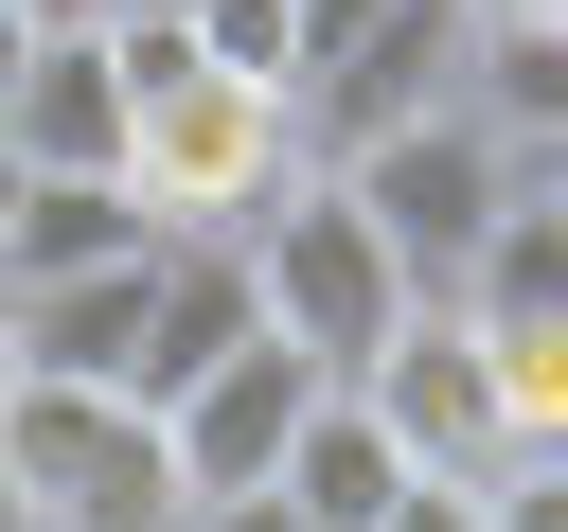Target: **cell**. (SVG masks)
<instances>
[{
    "instance_id": "6da1fadb",
    "label": "cell",
    "mask_w": 568,
    "mask_h": 532,
    "mask_svg": "<svg viewBox=\"0 0 568 532\" xmlns=\"http://www.w3.org/2000/svg\"><path fill=\"white\" fill-rule=\"evenodd\" d=\"M320 142H302V106L284 89H248V71H213V53H178L160 89H124V195H142V231H248L284 177H302Z\"/></svg>"
},
{
    "instance_id": "7a4b0ae2",
    "label": "cell",
    "mask_w": 568,
    "mask_h": 532,
    "mask_svg": "<svg viewBox=\"0 0 568 532\" xmlns=\"http://www.w3.org/2000/svg\"><path fill=\"white\" fill-rule=\"evenodd\" d=\"M320 177L373 213V248L408 266V301H462V266H479V231H497V195H515V160L479 142V106H408V124H373V142H320Z\"/></svg>"
},
{
    "instance_id": "3957f363",
    "label": "cell",
    "mask_w": 568,
    "mask_h": 532,
    "mask_svg": "<svg viewBox=\"0 0 568 532\" xmlns=\"http://www.w3.org/2000/svg\"><path fill=\"white\" fill-rule=\"evenodd\" d=\"M231 248H248V301H266V337H284V355H320V372H355V355L408 319V266L373 248V213H355L320 160H302V177H284V195H266Z\"/></svg>"
},
{
    "instance_id": "277c9868",
    "label": "cell",
    "mask_w": 568,
    "mask_h": 532,
    "mask_svg": "<svg viewBox=\"0 0 568 532\" xmlns=\"http://www.w3.org/2000/svg\"><path fill=\"white\" fill-rule=\"evenodd\" d=\"M0 479L36 497V532H178V461H160V408L142 390L18 372L0 390Z\"/></svg>"
},
{
    "instance_id": "5b68a950",
    "label": "cell",
    "mask_w": 568,
    "mask_h": 532,
    "mask_svg": "<svg viewBox=\"0 0 568 532\" xmlns=\"http://www.w3.org/2000/svg\"><path fill=\"white\" fill-rule=\"evenodd\" d=\"M337 390L408 443V479H497V461H515V426H497V355H479V319H462V301H408Z\"/></svg>"
},
{
    "instance_id": "8992f818",
    "label": "cell",
    "mask_w": 568,
    "mask_h": 532,
    "mask_svg": "<svg viewBox=\"0 0 568 532\" xmlns=\"http://www.w3.org/2000/svg\"><path fill=\"white\" fill-rule=\"evenodd\" d=\"M320 390H337V372H320V355H284V337H231L195 390H160V461H178V514H195V497H248Z\"/></svg>"
},
{
    "instance_id": "52a82bcc",
    "label": "cell",
    "mask_w": 568,
    "mask_h": 532,
    "mask_svg": "<svg viewBox=\"0 0 568 532\" xmlns=\"http://www.w3.org/2000/svg\"><path fill=\"white\" fill-rule=\"evenodd\" d=\"M462 53H479L462 0H373V35L302 89V142H373V124H408V106H462Z\"/></svg>"
},
{
    "instance_id": "ba28073f",
    "label": "cell",
    "mask_w": 568,
    "mask_h": 532,
    "mask_svg": "<svg viewBox=\"0 0 568 532\" xmlns=\"http://www.w3.org/2000/svg\"><path fill=\"white\" fill-rule=\"evenodd\" d=\"M0 160L18 177H106L124 160V71H106V18H53L0 89Z\"/></svg>"
},
{
    "instance_id": "9c48e42d",
    "label": "cell",
    "mask_w": 568,
    "mask_h": 532,
    "mask_svg": "<svg viewBox=\"0 0 568 532\" xmlns=\"http://www.w3.org/2000/svg\"><path fill=\"white\" fill-rule=\"evenodd\" d=\"M142 266H160V231H142L124 266L0 284V337H18V372H53V390H124V372H142Z\"/></svg>"
},
{
    "instance_id": "30bf717a",
    "label": "cell",
    "mask_w": 568,
    "mask_h": 532,
    "mask_svg": "<svg viewBox=\"0 0 568 532\" xmlns=\"http://www.w3.org/2000/svg\"><path fill=\"white\" fill-rule=\"evenodd\" d=\"M231 337H266V301H248V248H231V231H160V266H142V372H124V390L160 408V390H195Z\"/></svg>"
},
{
    "instance_id": "8fae6325",
    "label": "cell",
    "mask_w": 568,
    "mask_h": 532,
    "mask_svg": "<svg viewBox=\"0 0 568 532\" xmlns=\"http://www.w3.org/2000/svg\"><path fill=\"white\" fill-rule=\"evenodd\" d=\"M266 497H284L302 532H373V514L408 497V443H390V426H373L355 390H320V408L284 426V461H266Z\"/></svg>"
},
{
    "instance_id": "7c38bea8",
    "label": "cell",
    "mask_w": 568,
    "mask_h": 532,
    "mask_svg": "<svg viewBox=\"0 0 568 532\" xmlns=\"http://www.w3.org/2000/svg\"><path fill=\"white\" fill-rule=\"evenodd\" d=\"M124 248H142L124 177H18L0 195V284H71V266H124Z\"/></svg>"
},
{
    "instance_id": "4fadbf2b",
    "label": "cell",
    "mask_w": 568,
    "mask_h": 532,
    "mask_svg": "<svg viewBox=\"0 0 568 532\" xmlns=\"http://www.w3.org/2000/svg\"><path fill=\"white\" fill-rule=\"evenodd\" d=\"M462 319H479V337L568 319V213H550V195H497V231H479V266H462Z\"/></svg>"
},
{
    "instance_id": "5bb4252c",
    "label": "cell",
    "mask_w": 568,
    "mask_h": 532,
    "mask_svg": "<svg viewBox=\"0 0 568 532\" xmlns=\"http://www.w3.org/2000/svg\"><path fill=\"white\" fill-rule=\"evenodd\" d=\"M462 106H479L497 160H550V142H568V18H550V35H479V53H462Z\"/></svg>"
},
{
    "instance_id": "9a60e30c",
    "label": "cell",
    "mask_w": 568,
    "mask_h": 532,
    "mask_svg": "<svg viewBox=\"0 0 568 532\" xmlns=\"http://www.w3.org/2000/svg\"><path fill=\"white\" fill-rule=\"evenodd\" d=\"M479 355H497V426H515V461H532V443L568 461V319H532V337H479Z\"/></svg>"
},
{
    "instance_id": "2e32d148",
    "label": "cell",
    "mask_w": 568,
    "mask_h": 532,
    "mask_svg": "<svg viewBox=\"0 0 568 532\" xmlns=\"http://www.w3.org/2000/svg\"><path fill=\"white\" fill-rule=\"evenodd\" d=\"M178 35H195L213 71H248V89H284V106H302V18H284V0H195Z\"/></svg>"
},
{
    "instance_id": "e0dca14e",
    "label": "cell",
    "mask_w": 568,
    "mask_h": 532,
    "mask_svg": "<svg viewBox=\"0 0 568 532\" xmlns=\"http://www.w3.org/2000/svg\"><path fill=\"white\" fill-rule=\"evenodd\" d=\"M479 532H568V461H550V443L497 461V479H479Z\"/></svg>"
},
{
    "instance_id": "ac0fdd59",
    "label": "cell",
    "mask_w": 568,
    "mask_h": 532,
    "mask_svg": "<svg viewBox=\"0 0 568 532\" xmlns=\"http://www.w3.org/2000/svg\"><path fill=\"white\" fill-rule=\"evenodd\" d=\"M373 532H479V479H408V497H390Z\"/></svg>"
},
{
    "instance_id": "d6986e66",
    "label": "cell",
    "mask_w": 568,
    "mask_h": 532,
    "mask_svg": "<svg viewBox=\"0 0 568 532\" xmlns=\"http://www.w3.org/2000/svg\"><path fill=\"white\" fill-rule=\"evenodd\" d=\"M178 532H302V514H284V497H266V479H248V497H195V514H178Z\"/></svg>"
},
{
    "instance_id": "ffe728a7",
    "label": "cell",
    "mask_w": 568,
    "mask_h": 532,
    "mask_svg": "<svg viewBox=\"0 0 568 532\" xmlns=\"http://www.w3.org/2000/svg\"><path fill=\"white\" fill-rule=\"evenodd\" d=\"M462 18H479V35H550L568 0H462Z\"/></svg>"
},
{
    "instance_id": "44dd1931",
    "label": "cell",
    "mask_w": 568,
    "mask_h": 532,
    "mask_svg": "<svg viewBox=\"0 0 568 532\" xmlns=\"http://www.w3.org/2000/svg\"><path fill=\"white\" fill-rule=\"evenodd\" d=\"M515 195H550V213H568V142H550V160H515Z\"/></svg>"
},
{
    "instance_id": "7402d4cb",
    "label": "cell",
    "mask_w": 568,
    "mask_h": 532,
    "mask_svg": "<svg viewBox=\"0 0 568 532\" xmlns=\"http://www.w3.org/2000/svg\"><path fill=\"white\" fill-rule=\"evenodd\" d=\"M89 18H195V0H89Z\"/></svg>"
},
{
    "instance_id": "603a6c76",
    "label": "cell",
    "mask_w": 568,
    "mask_h": 532,
    "mask_svg": "<svg viewBox=\"0 0 568 532\" xmlns=\"http://www.w3.org/2000/svg\"><path fill=\"white\" fill-rule=\"evenodd\" d=\"M18 53H36V18H0V89H18Z\"/></svg>"
},
{
    "instance_id": "cb8c5ba5",
    "label": "cell",
    "mask_w": 568,
    "mask_h": 532,
    "mask_svg": "<svg viewBox=\"0 0 568 532\" xmlns=\"http://www.w3.org/2000/svg\"><path fill=\"white\" fill-rule=\"evenodd\" d=\"M0 18H36V35H53V18H89V0H0Z\"/></svg>"
},
{
    "instance_id": "d4e9b609",
    "label": "cell",
    "mask_w": 568,
    "mask_h": 532,
    "mask_svg": "<svg viewBox=\"0 0 568 532\" xmlns=\"http://www.w3.org/2000/svg\"><path fill=\"white\" fill-rule=\"evenodd\" d=\"M0 532H36V497H18V479H0Z\"/></svg>"
},
{
    "instance_id": "484cf974",
    "label": "cell",
    "mask_w": 568,
    "mask_h": 532,
    "mask_svg": "<svg viewBox=\"0 0 568 532\" xmlns=\"http://www.w3.org/2000/svg\"><path fill=\"white\" fill-rule=\"evenodd\" d=\"M0 390H18V337H0Z\"/></svg>"
},
{
    "instance_id": "4316f807",
    "label": "cell",
    "mask_w": 568,
    "mask_h": 532,
    "mask_svg": "<svg viewBox=\"0 0 568 532\" xmlns=\"http://www.w3.org/2000/svg\"><path fill=\"white\" fill-rule=\"evenodd\" d=\"M0 195H18V160H0Z\"/></svg>"
}]
</instances>
